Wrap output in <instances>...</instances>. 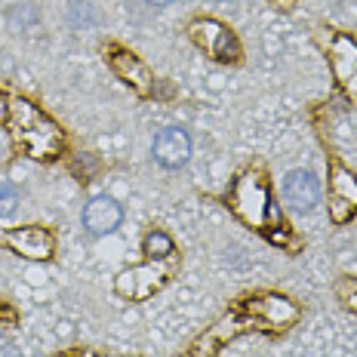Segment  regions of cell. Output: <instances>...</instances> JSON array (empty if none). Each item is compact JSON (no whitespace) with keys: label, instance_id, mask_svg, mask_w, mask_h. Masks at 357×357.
<instances>
[{"label":"cell","instance_id":"1","mask_svg":"<svg viewBox=\"0 0 357 357\" xmlns=\"http://www.w3.org/2000/svg\"><path fill=\"white\" fill-rule=\"evenodd\" d=\"M6 126L13 132V142L22 154L34 160H53L62 151V130L50 121L37 105L25 99H13L10 102V117H6Z\"/></svg>","mask_w":357,"mask_h":357},{"label":"cell","instance_id":"2","mask_svg":"<svg viewBox=\"0 0 357 357\" xmlns=\"http://www.w3.org/2000/svg\"><path fill=\"white\" fill-rule=\"evenodd\" d=\"M231 206H234V213L252 228H262L265 231L271 222L280 225V213L274 210V204H271L268 182L259 173H243L237 178L234 188H231Z\"/></svg>","mask_w":357,"mask_h":357},{"label":"cell","instance_id":"3","mask_svg":"<svg viewBox=\"0 0 357 357\" xmlns=\"http://www.w3.org/2000/svg\"><path fill=\"white\" fill-rule=\"evenodd\" d=\"M163 259H154V265H139V268H130V271L117 274L114 280V289L123 296V299H148V296H154L158 289L167 284L169 271H173V262L169 265H160Z\"/></svg>","mask_w":357,"mask_h":357},{"label":"cell","instance_id":"4","mask_svg":"<svg viewBox=\"0 0 357 357\" xmlns=\"http://www.w3.org/2000/svg\"><path fill=\"white\" fill-rule=\"evenodd\" d=\"M191 40H195L206 56H213L215 62H237V59H241V43H237V37L215 19L191 22Z\"/></svg>","mask_w":357,"mask_h":357},{"label":"cell","instance_id":"5","mask_svg":"<svg viewBox=\"0 0 357 357\" xmlns=\"http://www.w3.org/2000/svg\"><path fill=\"white\" fill-rule=\"evenodd\" d=\"M357 210V178L348 167H330V215L336 225H345Z\"/></svg>","mask_w":357,"mask_h":357},{"label":"cell","instance_id":"6","mask_svg":"<svg viewBox=\"0 0 357 357\" xmlns=\"http://www.w3.org/2000/svg\"><path fill=\"white\" fill-rule=\"evenodd\" d=\"M3 241H6V247H13L19 256L37 259V262H43V259H50L56 252V237H53V231H47V228H37V225L10 228V231L3 234Z\"/></svg>","mask_w":357,"mask_h":357},{"label":"cell","instance_id":"7","mask_svg":"<svg viewBox=\"0 0 357 357\" xmlns=\"http://www.w3.org/2000/svg\"><path fill=\"white\" fill-rule=\"evenodd\" d=\"M151 154H154V160H158L163 169L185 167L188 158H191V139H188V132L178 130V126H167V130H160L158 136H154Z\"/></svg>","mask_w":357,"mask_h":357},{"label":"cell","instance_id":"8","mask_svg":"<svg viewBox=\"0 0 357 357\" xmlns=\"http://www.w3.org/2000/svg\"><path fill=\"white\" fill-rule=\"evenodd\" d=\"M284 200L293 210L311 213L321 204V182L311 169H289L284 176Z\"/></svg>","mask_w":357,"mask_h":357},{"label":"cell","instance_id":"9","mask_svg":"<svg viewBox=\"0 0 357 357\" xmlns=\"http://www.w3.org/2000/svg\"><path fill=\"white\" fill-rule=\"evenodd\" d=\"M247 314L256 324H265V326H271V330H278V326L293 324L296 317H299V311H296V305L284 299V296H262V299L247 302Z\"/></svg>","mask_w":357,"mask_h":357},{"label":"cell","instance_id":"10","mask_svg":"<svg viewBox=\"0 0 357 357\" xmlns=\"http://www.w3.org/2000/svg\"><path fill=\"white\" fill-rule=\"evenodd\" d=\"M252 324H256V321H243V317H237V314H228L225 321H219L210 333H204V336L191 345V357H213L222 345H225V342H231L237 333L250 330Z\"/></svg>","mask_w":357,"mask_h":357},{"label":"cell","instance_id":"11","mask_svg":"<svg viewBox=\"0 0 357 357\" xmlns=\"http://www.w3.org/2000/svg\"><path fill=\"white\" fill-rule=\"evenodd\" d=\"M111 71H114L123 84H130L136 93H142V96H148L151 93V86H154V74L148 71V65L139 56L126 53V50H114V53H111Z\"/></svg>","mask_w":357,"mask_h":357},{"label":"cell","instance_id":"12","mask_svg":"<svg viewBox=\"0 0 357 357\" xmlns=\"http://www.w3.org/2000/svg\"><path fill=\"white\" fill-rule=\"evenodd\" d=\"M121 219H123L121 204H117L114 197H108V195L93 197L84 206V225H86L89 234H108V231H114V228L121 225Z\"/></svg>","mask_w":357,"mask_h":357},{"label":"cell","instance_id":"13","mask_svg":"<svg viewBox=\"0 0 357 357\" xmlns=\"http://www.w3.org/2000/svg\"><path fill=\"white\" fill-rule=\"evenodd\" d=\"M145 252H148V259H173L176 243L167 231H151L145 237Z\"/></svg>","mask_w":357,"mask_h":357},{"label":"cell","instance_id":"14","mask_svg":"<svg viewBox=\"0 0 357 357\" xmlns=\"http://www.w3.org/2000/svg\"><path fill=\"white\" fill-rule=\"evenodd\" d=\"M16 206H19L16 185L0 182V219H3V215H13V213H16Z\"/></svg>","mask_w":357,"mask_h":357},{"label":"cell","instance_id":"15","mask_svg":"<svg viewBox=\"0 0 357 357\" xmlns=\"http://www.w3.org/2000/svg\"><path fill=\"white\" fill-rule=\"evenodd\" d=\"M339 296H342V302H345L348 308L357 311V280L354 278L339 280Z\"/></svg>","mask_w":357,"mask_h":357},{"label":"cell","instance_id":"16","mask_svg":"<svg viewBox=\"0 0 357 357\" xmlns=\"http://www.w3.org/2000/svg\"><path fill=\"white\" fill-rule=\"evenodd\" d=\"M6 117H10V102L0 96V123H6Z\"/></svg>","mask_w":357,"mask_h":357},{"label":"cell","instance_id":"17","mask_svg":"<svg viewBox=\"0 0 357 357\" xmlns=\"http://www.w3.org/2000/svg\"><path fill=\"white\" fill-rule=\"evenodd\" d=\"M0 357H19V354L13 351V348H3V345H0Z\"/></svg>","mask_w":357,"mask_h":357},{"label":"cell","instance_id":"18","mask_svg":"<svg viewBox=\"0 0 357 357\" xmlns=\"http://www.w3.org/2000/svg\"><path fill=\"white\" fill-rule=\"evenodd\" d=\"M145 3H151V6H169L173 0H145Z\"/></svg>","mask_w":357,"mask_h":357},{"label":"cell","instance_id":"19","mask_svg":"<svg viewBox=\"0 0 357 357\" xmlns=\"http://www.w3.org/2000/svg\"><path fill=\"white\" fill-rule=\"evenodd\" d=\"M68 357H71V354H68Z\"/></svg>","mask_w":357,"mask_h":357}]
</instances>
